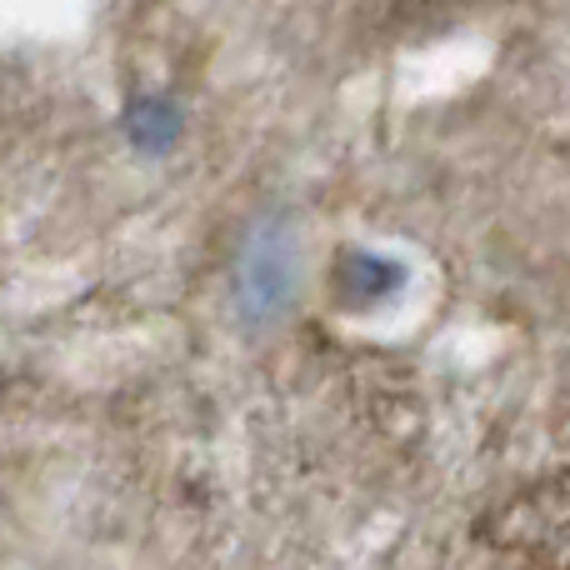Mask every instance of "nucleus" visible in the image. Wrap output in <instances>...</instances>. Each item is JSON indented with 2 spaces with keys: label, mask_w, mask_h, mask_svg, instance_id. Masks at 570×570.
<instances>
[{
  "label": "nucleus",
  "mask_w": 570,
  "mask_h": 570,
  "mask_svg": "<svg viewBox=\"0 0 570 570\" xmlns=\"http://www.w3.org/2000/svg\"><path fill=\"white\" fill-rule=\"evenodd\" d=\"M295 246L281 226L261 230L256 246L246 250V271H240V291H246V311L256 315H281L291 301V281H295Z\"/></svg>",
  "instance_id": "1"
}]
</instances>
